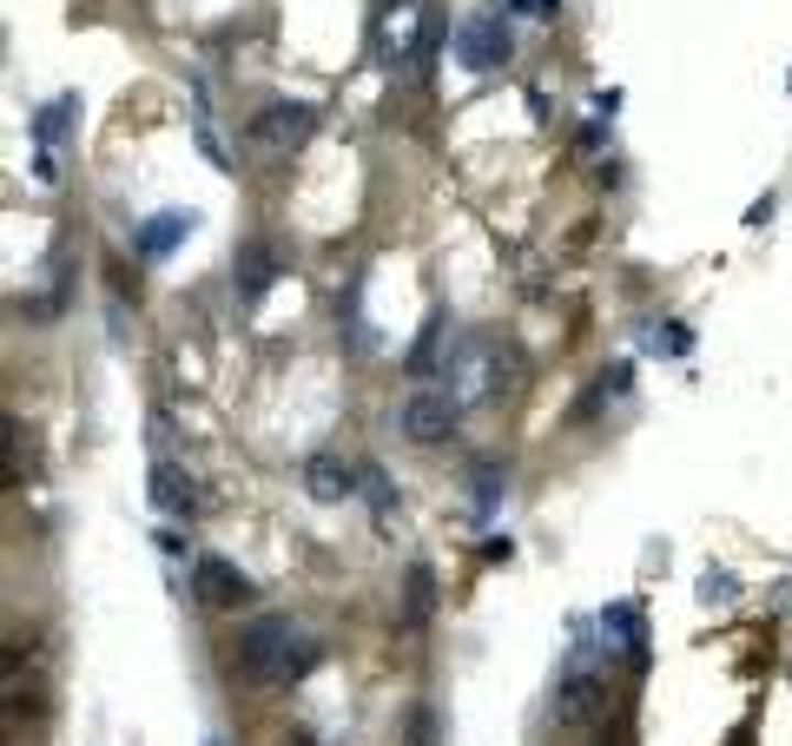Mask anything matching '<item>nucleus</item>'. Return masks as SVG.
Segmentation results:
<instances>
[{
	"instance_id": "obj_9",
	"label": "nucleus",
	"mask_w": 792,
	"mask_h": 746,
	"mask_svg": "<svg viewBox=\"0 0 792 746\" xmlns=\"http://www.w3.org/2000/svg\"><path fill=\"white\" fill-rule=\"evenodd\" d=\"M304 496H311V502H350V496H357L350 463H337V456H311V463H304Z\"/></svg>"
},
{
	"instance_id": "obj_5",
	"label": "nucleus",
	"mask_w": 792,
	"mask_h": 746,
	"mask_svg": "<svg viewBox=\"0 0 792 746\" xmlns=\"http://www.w3.org/2000/svg\"><path fill=\"white\" fill-rule=\"evenodd\" d=\"M608 701V681L582 661V655H568V668H562V688H555V721L562 727H582L595 707Z\"/></svg>"
},
{
	"instance_id": "obj_10",
	"label": "nucleus",
	"mask_w": 792,
	"mask_h": 746,
	"mask_svg": "<svg viewBox=\"0 0 792 746\" xmlns=\"http://www.w3.org/2000/svg\"><path fill=\"white\" fill-rule=\"evenodd\" d=\"M152 502H159L165 516H192V509H198L192 476H185V469H172V463H152Z\"/></svg>"
},
{
	"instance_id": "obj_4",
	"label": "nucleus",
	"mask_w": 792,
	"mask_h": 746,
	"mask_svg": "<svg viewBox=\"0 0 792 746\" xmlns=\"http://www.w3.org/2000/svg\"><path fill=\"white\" fill-rule=\"evenodd\" d=\"M192 595L205 608H245L251 602V575L238 562H225V555H198L192 562Z\"/></svg>"
},
{
	"instance_id": "obj_12",
	"label": "nucleus",
	"mask_w": 792,
	"mask_h": 746,
	"mask_svg": "<svg viewBox=\"0 0 792 746\" xmlns=\"http://www.w3.org/2000/svg\"><path fill=\"white\" fill-rule=\"evenodd\" d=\"M443 331H449V317H430V324H423L416 350L403 357V370H410V377H430V370H436V344H443Z\"/></svg>"
},
{
	"instance_id": "obj_17",
	"label": "nucleus",
	"mask_w": 792,
	"mask_h": 746,
	"mask_svg": "<svg viewBox=\"0 0 792 746\" xmlns=\"http://www.w3.org/2000/svg\"><path fill=\"white\" fill-rule=\"evenodd\" d=\"M734 746H747V740H734Z\"/></svg>"
},
{
	"instance_id": "obj_8",
	"label": "nucleus",
	"mask_w": 792,
	"mask_h": 746,
	"mask_svg": "<svg viewBox=\"0 0 792 746\" xmlns=\"http://www.w3.org/2000/svg\"><path fill=\"white\" fill-rule=\"evenodd\" d=\"M231 278H238V298H245V304H258V298L271 291V278H278V251H271L264 238H245V245H238V271H231Z\"/></svg>"
},
{
	"instance_id": "obj_11",
	"label": "nucleus",
	"mask_w": 792,
	"mask_h": 746,
	"mask_svg": "<svg viewBox=\"0 0 792 746\" xmlns=\"http://www.w3.org/2000/svg\"><path fill=\"white\" fill-rule=\"evenodd\" d=\"M430 608H436V575L416 562V569L403 575V628H423V621H430Z\"/></svg>"
},
{
	"instance_id": "obj_16",
	"label": "nucleus",
	"mask_w": 792,
	"mask_h": 746,
	"mask_svg": "<svg viewBox=\"0 0 792 746\" xmlns=\"http://www.w3.org/2000/svg\"><path fill=\"white\" fill-rule=\"evenodd\" d=\"M562 0H509V13H529V20H549Z\"/></svg>"
},
{
	"instance_id": "obj_18",
	"label": "nucleus",
	"mask_w": 792,
	"mask_h": 746,
	"mask_svg": "<svg viewBox=\"0 0 792 746\" xmlns=\"http://www.w3.org/2000/svg\"><path fill=\"white\" fill-rule=\"evenodd\" d=\"M211 746H218V740H211Z\"/></svg>"
},
{
	"instance_id": "obj_7",
	"label": "nucleus",
	"mask_w": 792,
	"mask_h": 746,
	"mask_svg": "<svg viewBox=\"0 0 792 746\" xmlns=\"http://www.w3.org/2000/svg\"><path fill=\"white\" fill-rule=\"evenodd\" d=\"M192 225H198V212H192V205H165V212H152V218L132 231V251L159 264V258H165L178 238H192Z\"/></svg>"
},
{
	"instance_id": "obj_3",
	"label": "nucleus",
	"mask_w": 792,
	"mask_h": 746,
	"mask_svg": "<svg viewBox=\"0 0 792 746\" xmlns=\"http://www.w3.org/2000/svg\"><path fill=\"white\" fill-rule=\"evenodd\" d=\"M456 417H463V403L449 397V390H410L403 397V410H397V430L410 436V443H443V436H456Z\"/></svg>"
},
{
	"instance_id": "obj_14",
	"label": "nucleus",
	"mask_w": 792,
	"mask_h": 746,
	"mask_svg": "<svg viewBox=\"0 0 792 746\" xmlns=\"http://www.w3.org/2000/svg\"><path fill=\"white\" fill-rule=\"evenodd\" d=\"M66 112H73V99H53V106H40V119H33V139H40V145H53V139L66 132Z\"/></svg>"
},
{
	"instance_id": "obj_15",
	"label": "nucleus",
	"mask_w": 792,
	"mask_h": 746,
	"mask_svg": "<svg viewBox=\"0 0 792 746\" xmlns=\"http://www.w3.org/2000/svg\"><path fill=\"white\" fill-rule=\"evenodd\" d=\"M701 595H707V602H727V595H734V575H714V569H707V582H701Z\"/></svg>"
},
{
	"instance_id": "obj_6",
	"label": "nucleus",
	"mask_w": 792,
	"mask_h": 746,
	"mask_svg": "<svg viewBox=\"0 0 792 746\" xmlns=\"http://www.w3.org/2000/svg\"><path fill=\"white\" fill-rule=\"evenodd\" d=\"M456 60L476 66V73L502 66V60H509V26H502V13H476V20H463V26H456Z\"/></svg>"
},
{
	"instance_id": "obj_2",
	"label": "nucleus",
	"mask_w": 792,
	"mask_h": 746,
	"mask_svg": "<svg viewBox=\"0 0 792 746\" xmlns=\"http://www.w3.org/2000/svg\"><path fill=\"white\" fill-rule=\"evenodd\" d=\"M311 132H317V106L311 99H271V106L251 112V139L264 152H297Z\"/></svg>"
},
{
	"instance_id": "obj_13",
	"label": "nucleus",
	"mask_w": 792,
	"mask_h": 746,
	"mask_svg": "<svg viewBox=\"0 0 792 746\" xmlns=\"http://www.w3.org/2000/svg\"><path fill=\"white\" fill-rule=\"evenodd\" d=\"M469 483H476L469 496H476V509H482V516H489V509H496V502L509 496V469H489V463H482V469H476Z\"/></svg>"
},
{
	"instance_id": "obj_1",
	"label": "nucleus",
	"mask_w": 792,
	"mask_h": 746,
	"mask_svg": "<svg viewBox=\"0 0 792 746\" xmlns=\"http://www.w3.org/2000/svg\"><path fill=\"white\" fill-rule=\"evenodd\" d=\"M317 641L291 621V615H258V621H245L238 628V641H231V668L245 674V681H258V688H291V681H304L311 668H317Z\"/></svg>"
}]
</instances>
